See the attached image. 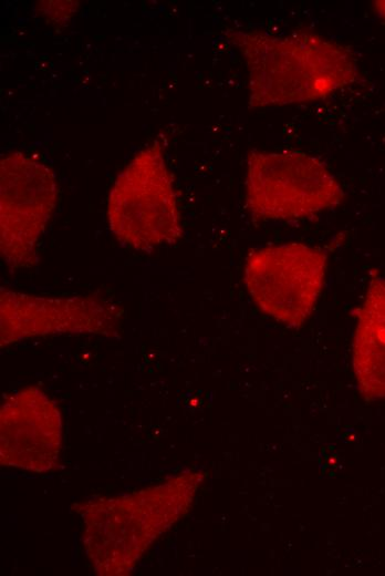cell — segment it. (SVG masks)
<instances>
[{"label":"cell","mask_w":385,"mask_h":576,"mask_svg":"<svg viewBox=\"0 0 385 576\" xmlns=\"http://www.w3.org/2000/svg\"><path fill=\"white\" fill-rule=\"evenodd\" d=\"M343 199L341 184L314 156L301 151H252L247 156L246 205L254 218H304Z\"/></svg>","instance_id":"4"},{"label":"cell","mask_w":385,"mask_h":576,"mask_svg":"<svg viewBox=\"0 0 385 576\" xmlns=\"http://www.w3.org/2000/svg\"><path fill=\"white\" fill-rule=\"evenodd\" d=\"M326 266L327 255L320 248L302 243L269 245L248 255L243 280L262 312L299 328L320 297Z\"/></svg>","instance_id":"5"},{"label":"cell","mask_w":385,"mask_h":576,"mask_svg":"<svg viewBox=\"0 0 385 576\" xmlns=\"http://www.w3.org/2000/svg\"><path fill=\"white\" fill-rule=\"evenodd\" d=\"M61 415L54 401L38 387L10 394L0 410L2 465L45 472L58 463Z\"/></svg>","instance_id":"8"},{"label":"cell","mask_w":385,"mask_h":576,"mask_svg":"<svg viewBox=\"0 0 385 576\" xmlns=\"http://www.w3.org/2000/svg\"><path fill=\"white\" fill-rule=\"evenodd\" d=\"M352 366L367 401L385 399V278L373 277L357 310Z\"/></svg>","instance_id":"9"},{"label":"cell","mask_w":385,"mask_h":576,"mask_svg":"<svg viewBox=\"0 0 385 576\" xmlns=\"http://www.w3.org/2000/svg\"><path fill=\"white\" fill-rule=\"evenodd\" d=\"M227 35L246 61L253 109L323 100L357 76L346 47L312 32L233 30Z\"/></svg>","instance_id":"1"},{"label":"cell","mask_w":385,"mask_h":576,"mask_svg":"<svg viewBox=\"0 0 385 576\" xmlns=\"http://www.w3.org/2000/svg\"><path fill=\"white\" fill-rule=\"evenodd\" d=\"M106 216L116 240L136 251H152L181 238L173 176L158 142L142 148L116 176Z\"/></svg>","instance_id":"3"},{"label":"cell","mask_w":385,"mask_h":576,"mask_svg":"<svg viewBox=\"0 0 385 576\" xmlns=\"http://www.w3.org/2000/svg\"><path fill=\"white\" fill-rule=\"evenodd\" d=\"M375 11L381 16L383 19H385V0L384 1H375L374 2Z\"/></svg>","instance_id":"10"},{"label":"cell","mask_w":385,"mask_h":576,"mask_svg":"<svg viewBox=\"0 0 385 576\" xmlns=\"http://www.w3.org/2000/svg\"><path fill=\"white\" fill-rule=\"evenodd\" d=\"M58 202L53 171L23 152L0 161V251L11 270L38 263L37 248Z\"/></svg>","instance_id":"6"},{"label":"cell","mask_w":385,"mask_h":576,"mask_svg":"<svg viewBox=\"0 0 385 576\" xmlns=\"http://www.w3.org/2000/svg\"><path fill=\"white\" fill-rule=\"evenodd\" d=\"M122 310L101 297H43L0 289V341L7 346L48 335H113Z\"/></svg>","instance_id":"7"},{"label":"cell","mask_w":385,"mask_h":576,"mask_svg":"<svg viewBox=\"0 0 385 576\" xmlns=\"http://www.w3.org/2000/svg\"><path fill=\"white\" fill-rule=\"evenodd\" d=\"M202 477L188 472L128 495L83 504L82 541L95 572L129 573L150 544L188 511Z\"/></svg>","instance_id":"2"}]
</instances>
